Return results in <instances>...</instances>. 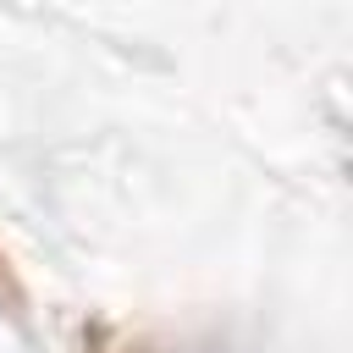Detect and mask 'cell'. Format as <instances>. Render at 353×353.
Returning a JSON list of instances; mask_svg holds the SVG:
<instances>
[{"label":"cell","mask_w":353,"mask_h":353,"mask_svg":"<svg viewBox=\"0 0 353 353\" xmlns=\"http://www.w3.org/2000/svg\"><path fill=\"white\" fill-rule=\"evenodd\" d=\"M28 309H33V298H28V281H22L17 259H11V248L0 243V314H11V320H28Z\"/></svg>","instance_id":"cell-1"},{"label":"cell","mask_w":353,"mask_h":353,"mask_svg":"<svg viewBox=\"0 0 353 353\" xmlns=\"http://www.w3.org/2000/svg\"><path fill=\"white\" fill-rule=\"evenodd\" d=\"M88 353H154V347H149V342H138V336H110V342L99 336Z\"/></svg>","instance_id":"cell-2"}]
</instances>
